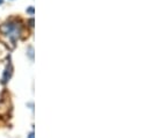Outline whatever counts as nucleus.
<instances>
[{"mask_svg":"<svg viewBox=\"0 0 150 138\" xmlns=\"http://www.w3.org/2000/svg\"><path fill=\"white\" fill-rule=\"evenodd\" d=\"M21 32V27L19 23H15V22H7V23H4V25H0V33L2 35H6V36H9L13 41H15Z\"/></svg>","mask_w":150,"mask_h":138,"instance_id":"1","label":"nucleus"},{"mask_svg":"<svg viewBox=\"0 0 150 138\" xmlns=\"http://www.w3.org/2000/svg\"><path fill=\"white\" fill-rule=\"evenodd\" d=\"M28 138H35V136H34V132H30V134L28 135Z\"/></svg>","mask_w":150,"mask_h":138,"instance_id":"6","label":"nucleus"},{"mask_svg":"<svg viewBox=\"0 0 150 138\" xmlns=\"http://www.w3.org/2000/svg\"><path fill=\"white\" fill-rule=\"evenodd\" d=\"M1 4H4V0H0V5H1Z\"/></svg>","mask_w":150,"mask_h":138,"instance_id":"7","label":"nucleus"},{"mask_svg":"<svg viewBox=\"0 0 150 138\" xmlns=\"http://www.w3.org/2000/svg\"><path fill=\"white\" fill-rule=\"evenodd\" d=\"M29 23H30V27H34V19H30L29 20Z\"/></svg>","mask_w":150,"mask_h":138,"instance_id":"5","label":"nucleus"},{"mask_svg":"<svg viewBox=\"0 0 150 138\" xmlns=\"http://www.w3.org/2000/svg\"><path fill=\"white\" fill-rule=\"evenodd\" d=\"M27 13H29L30 15H34V7H29V8H27Z\"/></svg>","mask_w":150,"mask_h":138,"instance_id":"3","label":"nucleus"},{"mask_svg":"<svg viewBox=\"0 0 150 138\" xmlns=\"http://www.w3.org/2000/svg\"><path fill=\"white\" fill-rule=\"evenodd\" d=\"M29 55H30V58L33 59V48L32 46H29Z\"/></svg>","mask_w":150,"mask_h":138,"instance_id":"4","label":"nucleus"},{"mask_svg":"<svg viewBox=\"0 0 150 138\" xmlns=\"http://www.w3.org/2000/svg\"><path fill=\"white\" fill-rule=\"evenodd\" d=\"M12 73H13V66H12V64L9 63L8 66H7L6 70H5V72H4V75H2V82H4V84L7 82V81L11 79Z\"/></svg>","mask_w":150,"mask_h":138,"instance_id":"2","label":"nucleus"}]
</instances>
